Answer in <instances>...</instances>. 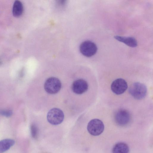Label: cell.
I'll return each mask as SVG.
<instances>
[{
	"label": "cell",
	"instance_id": "11",
	"mask_svg": "<svg viewBox=\"0 0 153 153\" xmlns=\"http://www.w3.org/2000/svg\"><path fill=\"white\" fill-rule=\"evenodd\" d=\"M15 143L12 139H6L0 141V153H3L9 150Z\"/></svg>",
	"mask_w": 153,
	"mask_h": 153
},
{
	"label": "cell",
	"instance_id": "9",
	"mask_svg": "<svg viewBox=\"0 0 153 153\" xmlns=\"http://www.w3.org/2000/svg\"><path fill=\"white\" fill-rule=\"evenodd\" d=\"M114 39L119 41L122 42L131 47H135L137 45V42L136 40L132 37H123L119 36H115Z\"/></svg>",
	"mask_w": 153,
	"mask_h": 153
},
{
	"label": "cell",
	"instance_id": "12",
	"mask_svg": "<svg viewBox=\"0 0 153 153\" xmlns=\"http://www.w3.org/2000/svg\"><path fill=\"white\" fill-rule=\"evenodd\" d=\"M23 11V7L22 3L19 1H16L13 4V14L16 17H19L22 14Z\"/></svg>",
	"mask_w": 153,
	"mask_h": 153
},
{
	"label": "cell",
	"instance_id": "1",
	"mask_svg": "<svg viewBox=\"0 0 153 153\" xmlns=\"http://www.w3.org/2000/svg\"><path fill=\"white\" fill-rule=\"evenodd\" d=\"M130 94L135 99L141 100L145 97L147 92L146 86L143 83L136 82L131 85L129 88Z\"/></svg>",
	"mask_w": 153,
	"mask_h": 153
},
{
	"label": "cell",
	"instance_id": "15",
	"mask_svg": "<svg viewBox=\"0 0 153 153\" xmlns=\"http://www.w3.org/2000/svg\"></svg>",
	"mask_w": 153,
	"mask_h": 153
},
{
	"label": "cell",
	"instance_id": "2",
	"mask_svg": "<svg viewBox=\"0 0 153 153\" xmlns=\"http://www.w3.org/2000/svg\"><path fill=\"white\" fill-rule=\"evenodd\" d=\"M44 87L45 91L50 94H55L58 92L61 87V83L57 78L51 77L45 81Z\"/></svg>",
	"mask_w": 153,
	"mask_h": 153
},
{
	"label": "cell",
	"instance_id": "7",
	"mask_svg": "<svg viewBox=\"0 0 153 153\" xmlns=\"http://www.w3.org/2000/svg\"><path fill=\"white\" fill-rule=\"evenodd\" d=\"M127 82L123 79L119 78L114 80L111 85L112 91L117 95L124 93L128 88Z\"/></svg>",
	"mask_w": 153,
	"mask_h": 153
},
{
	"label": "cell",
	"instance_id": "10",
	"mask_svg": "<svg viewBox=\"0 0 153 153\" xmlns=\"http://www.w3.org/2000/svg\"><path fill=\"white\" fill-rule=\"evenodd\" d=\"M112 153H129V149L126 143L120 142L116 144L112 149Z\"/></svg>",
	"mask_w": 153,
	"mask_h": 153
},
{
	"label": "cell",
	"instance_id": "3",
	"mask_svg": "<svg viewBox=\"0 0 153 153\" xmlns=\"http://www.w3.org/2000/svg\"><path fill=\"white\" fill-rule=\"evenodd\" d=\"M64 118V114L60 109L54 108L51 109L47 115V119L50 124L57 125L61 123Z\"/></svg>",
	"mask_w": 153,
	"mask_h": 153
},
{
	"label": "cell",
	"instance_id": "4",
	"mask_svg": "<svg viewBox=\"0 0 153 153\" xmlns=\"http://www.w3.org/2000/svg\"><path fill=\"white\" fill-rule=\"evenodd\" d=\"M104 126L102 122L98 119L90 120L88 123L87 129L88 132L93 136H98L103 131Z\"/></svg>",
	"mask_w": 153,
	"mask_h": 153
},
{
	"label": "cell",
	"instance_id": "5",
	"mask_svg": "<svg viewBox=\"0 0 153 153\" xmlns=\"http://www.w3.org/2000/svg\"><path fill=\"white\" fill-rule=\"evenodd\" d=\"M114 119L118 125L123 126L128 124L131 119V116L129 112L126 110L120 109L115 112Z\"/></svg>",
	"mask_w": 153,
	"mask_h": 153
},
{
	"label": "cell",
	"instance_id": "8",
	"mask_svg": "<svg viewBox=\"0 0 153 153\" xmlns=\"http://www.w3.org/2000/svg\"><path fill=\"white\" fill-rule=\"evenodd\" d=\"M88 84L85 80L79 79L74 81L71 85L73 91L76 94H80L86 92L88 89Z\"/></svg>",
	"mask_w": 153,
	"mask_h": 153
},
{
	"label": "cell",
	"instance_id": "6",
	"mask_svg": "<svg viewBox=\"0 0 153 153\" xmlns=\"http://www.w3.org/2000/svg\"><path fill=\"white\" fill-rule=\"evenodd\" d=\"M79 49L81 53L84 56L90 57L96 53L97 48L94 42L90 41H86L81 44Z\"/></svg>",
	"mask_w": 153,
	"mask_h": 153
},
{
	"label": "cell",
	"instance_id": "13",
	"mask_svg": "<svg viewBox=\"0 0 153 153\" xmlns=\"http://www.w3.org/2000/svg\"><path fill=\"white\" fill-rule=\"evenodd\" d=\"M30 131L32 137L34 139L37 138L38 134V129L34 124H32L30 126Z\"/></svg>",
	"mask_w": 153,
	"mask_h": 153
},
{
	"label": "cell",
	"instance_id": "14",
	"mask_svg": "<svg viewBox=\"0 0 153 153\" xmlns=\"http://www.w3.org/2000/svg\"><path fill=\"white\" fill-rule=\"evenodd\" d=\"M0 114L6 117H10L12 114V112L10 110H0Z\"/></svg>",
	"mask_w": 153,
	"mask_h": 153
}]
</instances>
